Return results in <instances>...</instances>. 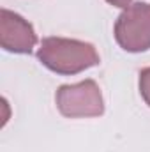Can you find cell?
<instances>
[{
    "label": "cell",
    "instance_id": "cell-1",
    "mask_svg": "<svg viewBox=\"0 0 150 152\" xmlns=\"http://www.w3.org/2000/svg\"><path fill=\"white\" fill-rule=\"evenodd\" d=\"M37 58L58 75H78L99 64V53L90 42L66 37L42 39Z\"/></svg>",
    "mask_w": 150,
    "mask_h": 152
},
{
    "label": "cell",
    "instance_id": "cell-5",
    "mask_svg": "<svg viewBox=\"0 0 150 152\" xmlns=\"http://www.w3.org/2000/svg\"><path fill=\"white\" fill-rule=\"evenodd\" d=\"M140 92H141L145 103L150 106V67L141 69V73H140Z\"/></svg>",
    "mask_w": 150,
    "mask_h": 152
},
{
    "label": "cell",
    "instance_id": "cell-2",
    "mask_svg": "<svg viewBox=\"0 0 150 152\" xmlns=\"http://www.w3.org/2000/svg\"><path fill=\"white\" fill-rule=\"evenodd\" d=\"M115 39L125 51L140 53L150 50V4H131L115 23Z\"/></svg>",
    "mask_w": 150,
    "mask_h": 152
},
{
    "label": "cell",
    "instance_id": "cell-4",
    "mask_svg": "<svg viewBox=\"0 0 150 152\" xmlns=\"http://www.w3.org/2000/svg\"><path fill=\"white\" fill-rule=\"evenodd\" d=\"M37 42L32 25L20 14L7 9L0 11V44L12 53H30Z\"/></svg>",
    "mask_w": 150,
    "mask_h": 152
},
{
    "label": "cell",
    "instance_id": "cell-6",
    "mask_svg": "<svg viewBox=\"0 0 150 152\" xmlns=\"http://www.w3.org/2000/svg\"><path fill=\"white\" fill-rule=\"evenodd\" d=\"M108 4H111L115 7H122V9H127L129 5H131V2L133 0H106Z\"/></svg>",
    "mask_w": 150,
    "mask_h": 152
},
{
    "label": "cell",
    "instance_id": "cell-3",
    "mask_svg": "<svg viewBox=\"0 0 150 152\" xmlns=\"http://www.w3.org/2000/svg\"><path fill=\"white\" fill-rule=\"evenodd\" d=\"M57 108L67 118L99 117L104 112L101 88L94 80H85L76 85H62L57 90Z\"/></svg>",
    "mask_w": 150,
    "mask_h": 152
}]
</instances>
